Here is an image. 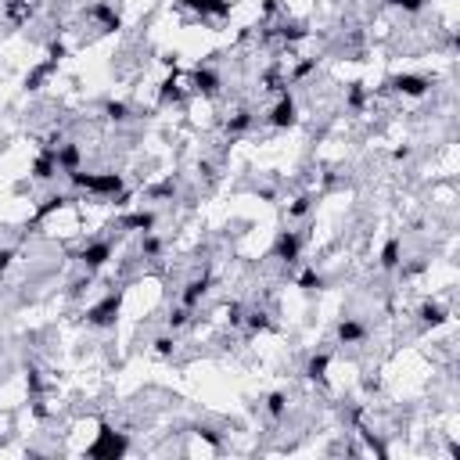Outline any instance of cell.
Listing matches in <instances>:
<instances>
[{
  "instance_id": "obj_7",
  "label": "cell",
  "mask_w": 460,
  "mask_h": 460,
  "mask_svg": "<svg viewBox=\"0 0 460 460\" xmlns=\"http://www.w3.org/2000/svg\"><path fill=\"white\" fill-rule=\"evenodd\" d=\"M400 263H403V241L392 238V241L381 248V270H400Z\"/></svg>"
},
{
  "instance_id": "obj_1",
  "label": "cell",
  "mask_w": 460,
  "mask_h": 460,
  "mask_svg": "<svg viewBox=\"0 0 460 460\" xmlns=\"http://www.w3.org/2000/svg\"><path fill=\"white\" fill-rule=\"evenodd\" d=\"M119 309H122V291H112V295H104L87 313V324H94V327H112L119 320Z\"/></svg>"
},
{
  "instance_id": "obj_2",
  "label": "cell",
  "mask_w": 460,
  "mask_h": 460,
  "mask_svg": "<svg viewBox=\"0 0 460 460\" xmlns=\"http://www.w3.org/2000/svg\"><path fill=\"white\" fill-rule=\"evenodd\" d=\"M295 122H299V104H295V97L284 90L277 97V104H274V112H270V126H274V130H291Z\"/></svg>"
},
{
  "instance_id": "obj_8",
  "label": "cell",
  "mask_w": 460,
  "mask_h": 460,
  "mask_svg": "<svg viewBox=\"0 0 460 460\" xmlns=\"http://www.w3.org/2000/svg\"><path fill=\"white\" fill-rule=\"evenodd\" d=\"M363 334H367V327H363L360 320H342V324H338V338H342L345 345L363 342Z\"/></svg>"
},
{
  "instance_id": "obj_9",
  "label": "cell",
  "mask_w": 460,
  "mask_h": 460,
  "mask_svg": "<svg viewBox=\"0 0 460 460\" xmlns=\"http://www.w3.org/2000/svg\"><path fill=\"white\" fill-rule=\"evenodd\" d=\"M421 324L425 327H443L446 324V309L438 306V302H425L421 306Z\"/></svg>"
},
{
  "instance_id": "obj_4",
  "label": "cell",
  "mask_w": 460,
  "mask_h": 460,
  "mask_svg": "<svg viewBox=\"0 0 460 460\" xmlns=\"http://www.w3.org/2000/svg\"><path fill=\"white\" fill-rule=\"evenodd\" d=\"M392 90L403 97H425L432 90V79L425 76H392Z\"/></svg>"
},
{
  "instance_id": "obj_13",
  "label": "cell",
  "mask_w": 460,
  "mask_h": 460,
  "mask_svg": "<svg viewBox=\"0 0 460 460\" xmlns=\"http://www.w3.org/2000/svg\"><path fill=\"white\" fill-rule=\"evenodd\" d=\"M11 259H15V252H11V248H0V274H4V270L11 266Z\"/></svg>"
},
{
  "instance_id": "obj_3",
  "label": "cell",
  "mask_w": 460,
  "mask_h": 460,
  "mask_svg": "<svg viewBox=\"0 0 460 460\" xmlns=\"http://www.w3.org/2000/svg\"><path fill=\"white\" fill-rule=\"evenodd\" d=\"M115 256V248H112V241H90L87 248H83V252L76 256L83 266H87V274H94V270H101L104 263H108Z\"/></svg>"
},
{
  "instance_id": "obj_5",
  "label": "cell",
  "mask_w": 460,
  "mask_h": 460,
  "mask_svg": "<svg viewBox=\"0 0 460 460\" xmlns=\"http://www.w3.org/2000/svg\"><path fill=\"white\" fill-rule=\"evenodd\" d=\"M299 252H302L299 234H295V230H281V238H277V245H274V259H281V263H295Z\"/></svg>"
},
{
  "instance_id": "obj_11",
  "label": "cell",
  "mask_w": 460,
  "mask_h": 460,
  "mask_svg": "<svg viewBox=\"0 0 460 460\" xmlns=\"http://www.w3.org/2000/svg\"><path fill=\"white\" fill-rule=\"evenodd\" d=\"M284 410H288V395H284V392L266 395V413H270V417H284Z\"/></svg>"
},
{
  "instance_id": "obj_10",
  "label": "cell",
  "mask_w": 460,
  "mask_h": 460,
  "mask_svg": "<svg viewBox=\"0 0 460 460\" xmlns=\"http://www.w3.org/2000/svg\"><path fill=\"white\" fill-rule=\"evenodd\" d=\"M327 367H331V356H327V352H320V356H313V360H309V367H306L309 381H324V378H327Z\"/></svg>"
},
{
  "instance_id": "obj_6",
  "label": "cell",
  "mask_w": 460,
  "mask_h": 460,
  "mask_svg": "<svg viewBox=\"0 0 460 460\" xmlns=\"http://www.w3.org/2000/svg\"><path fill=\"white\" fill-rule=\"evenodd\" d=\"M205 291H208V277H198V281H191L183 291H180V306H187V309H195L202 299H205Z\"/></svg>"
},
{
  "instance_id": "obj_12",
  "label": "cell",
  "mask_w": 460,
  "mask_h": 460,
  "mask_svg": "<svg viewBox=\"0 0 460 460\" xmlns=\"http://www.w3.org/2000/svg\"><path fill=\"white\" fill-rule=\"evenodd\" d=\"M299 288H302V291H320V288H324V277L317 274V270H306V274L299 277Z\"/></svg>"
}]
</instances>
